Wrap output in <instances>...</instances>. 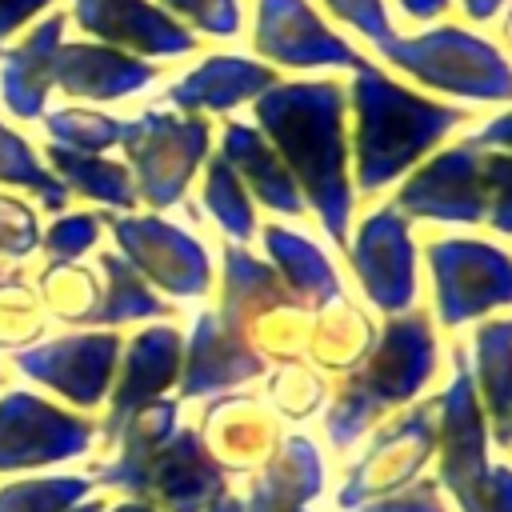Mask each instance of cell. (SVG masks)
Wrapping results in <instances>:
<instances>
[{
    "label": "cell",
    "mask_w": 512,
    "mask_h": 512,
    "mask_svg": "<svg viewBox=\"0 0 512 512\" xmlns=\"http://www.w3.org/2000/svg\"><path fill=\"white\" fill-rule=\"evenodd\" d=\"M256 120L272 136L296 188L308 192L332 240H344L352 188L344 176V104L336 84H272L256 96Z\"/></svg>",
    "instance_id": "6da1fadb"
},
{
    "label": "cell",
    "mask_w": 512,
    "mask_h": 512,
    "mask_svg": "<svg viewBox=\"0 0 512 512\" xmlns=\"http://www.w3.org/2000/svg\"><path fill=\"white\" fill-rule=\"evenodd\" d=\"M352 100H356V176L360 192H376L380 184L396 180L408 164H416L448 128L464 120V112L448 104H432L368 60L352 64Z\"/></svg>",
    "instance_id": "7a4b0ae2"
},
{
    "label": "cell",
    "mask_w": 512,
    "mask_h": 512,
    "mask_svg": "<svg viewBox=\"0 0 512 512\" xmlns=\"http://www.w3.org/2000/svg\"><path fill=\"white\" fill-rule=\"evenodd\" d=\"M432 360H436V344H432L428 316L412 312L404 320H392L380 332L368 364L352 376V384L340 392V400L328 412L332 444L336 448L352 444L380 408L416 396L420 384L432 376Z\"/></svg>",
    "instance_id": "3957f363"
},
{
    "label": "cell",
    "mask_w": 512,
    "mask_h": 512,
    "mask_svg": "<svg viewBox=\"0 0 512 512\" xmlns=\"http://www.w3.org/2000/svg\"><path fill=\"white\" fill-rule=\"evenodd\" d=\"M440 404V480L452 488L460 512H512V468L488 464V436L472 372L464 352H456L452 384Z\"/></svg>",
    "instance_id": "277c9868"
},
{
    "label": "cell",
    "mask_w": 512,
    "mask_h": 512,
    "mask_svg": "<svg viewBox=\"0 0 512 512\" xmlns=\"http://www.w3.org/2000/svg\"><path fill=\"white\" fill-rule=\"evenodd\" d=\"M396 68L432 84L440 92H456L468 100H512V68L508 60L480 36L464 28H432L424 36L400 40L392 36L380 48Z\"/></svg>",
    "instance_id": "5b68a950"
},
{
    "label": "cell",
    "mask_w": 512,
    "mask_h": 512,
    "mask_svg": "<svg viewBox=\"0 0 512 512\" xmlns=\"http://www.w3.org/2000/svg\"><path fill=\"white\" fill-rule=\"evenodd\" d=\"M120 140L140 176V192L148 196V204L168 208L184 192L188 176L208 152V124L164 116V112H144L140 120L124 124Z\"/></svg>",
    "instance_id": "8992f818"
},
{
    "label": "cell",
    "mask_w": 512,
    "mask_h": 512,
    "mask_svg": "<svg viewBox=\"0 0 512 512\" xmlns=\"http://www.w3.org/2000/svg\"><path fill=\"white\" fill-rule=\"evenodd\" d=\"M428 264L436 276L440 320L448 328L512 304V256L480 240H436L428 244Z\"/></svg>",
    "instance_id": "52a82bcc"
},
{
    "label": "cell",
    "mask_w": 512,
    "mask_h": 512,
    "mask_svg": "<svg viewBox=\"0 0 512 512\" xmlns=\"http://www.w3.org/2000/svg\"><path fill=\"white\" fill-rule=\"evenodd\" d=\"M480 156L484 148L476 140H464L456 148H444L432 164H424L404 188L400 208L424 220H456L476 224L484 220V184H480Z\"/></svg>",
    "instance_id": "ba28073f"
},
{
    "label": "cell",
    "mask_w": 512,
    "mask_h": 512,
    "mask_svg": "<svg viewBox=\"0 0 512 512\" xmlns=\"http://www.w3.org/2000/svg\"><path fill=\"white\" fill-rule=\"evenodd\" d=\"M88 448V424L32 392L0 400V468H36Z\"/></svg>",
    "instance_id": "9c48e42d"
},
{
    "label": "cell",
    "mask_w": 512,
    "mask_h": 512,
    "mask_svg": "<svg viewBox=\"0 0 512 512\" xmlns=\"http://www.w3.org/2000/svg\"><path fill=\"white\" fill-rule=\"evenodd\" d=\"M120 248L128 252L132 268L156 280L172 296H204L208 292V256L204 248L184 236L180 228L156 220V216H132L112 220Z\"/></svg>",
    "instance_id": "30bf717a"
},
{
    "label": "cell",
    "mask_w": 512,
    "mask_h": 512,
    "mask_svg": "<svg viewBox=\"0 0 512 512\" xmlns=\"http://www.w3.org/2000/svg\"><path fill=\"white\" fill-rule=\"evenodd\" d=\"M156 492L168 512H208L224 500V472L196 432H172L136 480V496Z\"/></svg>",
    "instance_id": "8fae6325"
},
{
    "label": "cell",
    "mask_w": 512,
    "mask_h": 512,
    "mask_svg": "<svg viewBox=\"0 0 512 512\" xmlns=\"http://www.w3.org/2000/svg\"><path fill=\"white\" fill-rule=\"evenodd\" d=\"M352 268L380 312H404L412 304V296H416L412 240H408V224L396 208H376L360 224L356 248H352Z\"/></svg>",
    "instance_id": "7c38bea8"
},
{
    "label": "cell",
    "mask_w": 512,
    "mask_h": 512,
    "mask_svg": "<svg viewBox=\"0 0 512 512\" xmlns=\"http://www.w3.org/2000/svg\"><path fill=\"white\" fill-rule=\"evenodd\" d=\"M436 444V432H432V408L420 404L416 412H408L396 428L380 432V440L368 448V456L356 464V472L348 476L344 492H340V508L352 512L360 504H368V496H380V492H392L400 484H408L424 456L432 452Z\"/></svg>",
    "instance_id": "4fadbf2b"
},
{
    "label": "cell",
    "mask_w": 512,
    "mask_h": 512,
    "mask_svg": "<svg viewBox=\"0 0 512 512\" xmlns=\"http://www.w3.org/2000/svg\"><path fill=\"white\" fill-rule=\"evenodd\" d=\"M256 48L288 68H316V64L352 68L360 60L336 32L324 28V20L304 0H260Z\"/></svg>",
    "instance_id": "5bb4252c"
},
{
    "label": "cell",
    "mask_w": 512,
    "mask_h": 512,
    "mask_svg": "<svg viewBox=\"0 0 512 512\" xmlns=\"http://www.w3.org/2000/svg\"><path fill=\"white\" fill-rule=\"evenodd\" d=\"M120 340L108 332H92V336H68L56 344H40L32 352H20L16 364L52 384L56 392H64L76 404H96L112 380V364H116Z\"/></svg>",
    "instance_id": "9a60e30c"
},
{
    "label": "cell",
    "mask_w": 512,
    "mask_h": 512,
    "mask_svg": "<svg viewBox=\"0 0 512 512\" xmlns=\"http://www.w3.org/2000/svg\"><path fill=\"white\" fill-rule=\"evenodd\" d=\"M76 24L108 44H124L148 56H180L192 48V32H184L172 16L144 0H72Z\"/></svg>",
    "instance_id": "2e32d148"
},
{
    "label": "cell",
    "mask_w": 512,
    "mask_h": 512,
    "mask_svg": "<svg viewBox=\"0 0 512 512\" xmlns=\"http://www.w3.org/2000/svg\"><path fill=\"white\" fill-rule=\"evenodd\" d=\"M260 368H264V360L244 344L240 324H232L216 312H204L196 320V332H192V344H188V368H184L180 392L184 396H204V392L240 384V380L256 376Z\"/></svg>",
    "instance_id": "e0dca14e"
},
{
    "label": "cell",
    "mask_w": 512,
    "mask_h": 512,
    "mask_svg": "<svg viewBox=\"0 0 512 512\" xmlns=\"http://www.w3.org/2000/svg\"><path fill=\"white\" fill-rule=\"evenodd\" d=\"M180 368V332L172 328H148L136 336V344L128 348V364H124V376L116 384V396H112V416L104 424L108 440H116L124 432V424L148 408L176 376Z\"/></svg>",
    "instance_id": "ac0fdd59"
},
{
    "label": "cell",
    "mask_w": 512,
    "mask_h": 512,
    "mask_svg": "<svg viewBox=\"0 0 512 512\" xmlns=\"http://www.w3.org/2000/svg\"><path fill=\"white\" fill-rule=\"evenodd\" d=\"M148 80H152V64L104 44H60L52 64V84L88 100H116L140 92Z\"/></svg>",
    "instance_id": "d6986e66"
},
{
    "label": "cell",
    "mask_w": 512,
    "mask_h": 512,
    "mask_svg": "<svg viewBox=\"0 0 512 512\" xmlns=\"http://www.w3.org/2000/svg\"><path fill=\"white\" fill-rule=\"evenodd\" d=\"M60 32H64V20L48 16L44 24L32 28V36L24 44H16L4 56L0 92L16 116H40L44 112V96L52 88V64L60 52Z\"/></svg>",
    "instance_id": "ffe728a7"
},
{
    "label": "cell",
    "mask_w": 512,
    "mask_h": 512,
    "mask_svg": "<svg viewBox=\"0 0 512 512\" xmlns=\"http://www.w3.org/2000/svg\"><path fill=\"white\" fill-rule=\"evenodd\" d=\"M224 160L236 176L248 180V188L272 208V212H284V216H300L304 212V200H300V188L292 180V172L284 168V160L264 144V136L256 128H244V124H228L224 128Z\"/></svg>",
    "instance_id": "44dd1931"
},
{
    "label": "cell",
    "mask_w": 512,
    "mask_h": 512,
    "mask_svg": "<svg viewBox=\"0 0 512 512\" xmlns=\"http://www.w3.org/2000/svg\"><path fill=\"white\" fill-rule=\"evenodd\" d=\"M272 68L240 56H212L196 72H188L180 84L168 88V100L180 108H232L248 96H260L272 88Z\"/></svg>",
    "instance_id": "7402d4cb"
},
{
    "label": "cell",
    "mask_w": 512,
    "mask_h": 512,
    "mask_svg": "<svg viewBox=\"0 0 512 512\" xmlns=\"http://www.w3.org/2000/svg\"><path fill=\"white\" fill-rule=\"evenodd\" d=\"M324 488L320 456L304 436H288L268 460L264 476L252 488L244 512H304V504Z\"/></svg>",
    "instance_id": "603a6c76"
},
{
    "label": "cell",
    "mask_w": 512,
    "mask_h": 512,
    "mask_svg": "<svg viewBox=\"0 0 512 512\" xmlns=\"http://www.w3.org/2000/svg\"><path fill=\"white\" fill-rule=\"evenodd\" d=\"M264 244H268L272 260L280 264L292 296H300L312 308H320V304L340 296L332 264L324 260V252L308 236H296V232H284V228H264Z\"/></svg>",
    "instance_id": "cb8c5ba5"
},
{
    "label": "cell",
    "mask_w": 512,
    "mask_h": 512,
    "mask_svg": "<svg viewBox=\"0 0 512 512\" xmlns=\"http://www.w3.org/2000/svg\"><path fill=\"white\" fill-rule=\"evenodd\" d=\"M476 376L496 440L512 444V320H492L476 332Z\"/></svg>",
    "instance_id": "d4e9b609"
},
{
    "label": "cell",
    "mask_w": 512,
    "mask_h": 512,
    "mask_svg": "<svg viewBox=\"0 0 512 512\" xmlns=\"http://www.w3.org/2000/svg\"><path fill=\"white\" fill-rule=\"evenodd\" d=\"M284 304H292V292L276 280L272 268H264L244 248L224 252V312H220L224 320L240 324L244 316H260V312L284 308Z\"/></svg>",
    "instance_id": "484cf974"
},
{
    "label": "cell",
    "mask_w": 512,
    "mask_h": 512,
    "mask_svg": "<svg viewBox=\"0 0 512 512\" xmlns=\"http://www.w3.org/2000/svg\"><path fill=\"white\" fill-rule=\"evenodd\" d=\"M48 156L60 168L64 188H76V192H84L92 200H104V204H116V208L136 204V188H132L128 172L120 164H108V160L88 156V152H68V148H56V144H52Z\"/></svg>",
    "instance_id": "4316f807"
},
{
    "label": "cell",
    "mask_w": 512,
    "mask_h": 512,
    "mask_svg": "<svg viewBox=\"0 0 512 512\" xmlns=\"http://www.w3.org/2000/svg\"><path fill=\"white\" fill-rule=\"evenodd\" d=\"M104 272H108V296L100 308L88 312V320H104V324H124V320H140V316H160L164 304L144 288L140 272L120 260V256H104Z\"/></svg>",
    "instance_id": "83f0119b"
},
{
    "label": "cell",
    "mask_w": 512,
    "mask_h": 512,
    "mask_svg": "<svg viewBox=\"0 0 512 512\" xmlns=\"http://www.w3.org/2000/svg\"><path fill=\"white\" fill-rule=\"evenodd\" d=\"M204 204L208 212L220 220V228L232 236V240H248L256 220H252V208H248V196L240 188V176L228 168V160H212L208 164V180H204Z\"/></svg>",
    "instance_id": "f1b7e54d"
},
{
    "label": "cell",
    "mask_w": 512,
    "mask_h": 512,
    "mask_svg": "<svg viewBox=\"0 0 512 512\" xmlns=\"http://www.w3.org/2000/svg\"><path fill=\"white\" fill-rule=\"evenodd\" d=\"M124 124L112 120V116H100V112H84V108H60L48 116V136L60 140L56 148H68V152H104L120 140Z\"/></svg>",
    "instance_id": "f546056e"
},
{
    "label": "cell",
    "mask_w": 512,
    "mask_h": 512,
    "mask_svg": "<svg viewBox=\"0 0 512 512\" xmlns=\"http://www.w3.org/2000/svg\"><path fill=\"white\" fill-rule=\"evenodd\" d=\"M88 492V480L80 476H52V480H28L0 492V512H68Z\"/></svg>",
    "instance_id": "4dcf8cb0"
},
{
    "label": "cell",
    "mask_w": 512,
    "mask_h": 512,
    "mask_svg": "<svg viewBox=\"0 0 512 512\" xmlns=\"http://www.w3.org/2000/svg\"><path fill=\"white\" fill-rule=\"evenodd\" d=\"M0 180L36 188L52 208H64V200H68V188H64L56 176H48V172L36 164V156L28 152V144L16 140V136L4 132V128H0Z\"/></svg>",
    "instance_id": "1f68e13d"
},
{
    "label": "cell",
    "mask_w": 512,
    "mask_h": 512,
    "mask_svg": "<svg viewBox=\"0 0 512 512\" xmlns=\"http://www.w3.org/2000/svg\"><path fill=\"white\" fill-rule=\"evenodd\" d=\"M480 184H484V216L496 232H512V152L480 156Z\"/></svg>",
    "instance_id": "d6a6232c"
},
{
    "label": "cell",
    "mask_w": 512,
    "mask_h": 512,
    "mask_svg": "<svg viewBox=\"0 0 512 512\" xmlns=\"http://www.w3.org/2000/svg\"><path fill=\"white\" fill-rule=\"evenodd\" d=\"M164 4L180 16H188L200 32H212V36H236L240 32L236 0H164Z\"/></svg>",
    "instance_id": "836d02e7"
},
{
    "label": "cell",
    "mask_w": 512,
    "mask_h": 512,
    "mask_svg": "<svg viewBox=\"0 0 512 512\" xmlns=\"http://www.w3.org/2000/svg\"><path fill=\"white\" fill-rule=\"evenodd\" d=\"M344 24H352V28H360L368 40H376L380 48L396 36L392 28H388V16H384V0H324Z\"/></svg>",
    "instance_id": "e575fe53"
},
{
    "label": "cell",
    "mask_w": 512,
    "mask_h": 512,
    "mask_svg": "<svg viewBox=\"0 0 512 512\" xmlns=\"http://www.w3.org/2000/svg\"><path fill=\"white\" fill-rule=\"evenodd\" d=\"M92 240H96V216H64L44 236L48 252L52 256H64V260L68 256H80L84 248H92Z\"/></svg>",
    "instance_id": "d590c367"
},
{
    "label": "cell",
    "mask_w": 512,
    "mask_h": 512,
    "mask_svg": "<svg viewBox=\"0 0 512 512\" xmlns=\"http://www.w3.org/2000/svg\"><path fill=\"white\" fill-rule=\"evenodd\" d=\"M356 512H444V504L436 500L432 480H420V484H412L408 492H400V496H380V500H372V504H360Z\"/></svg>",
    "instance_id": "8d00e7d4"
},
{
    "label": "cell",
    "mask_w": 512,
    "mask_h": 512,
    "mask_svg": "<svg viewBox=\"0 0 512 512\" xmlns=\"http://www.w3.org/2000/svg\"><path fill=\"white\" fill-rule=\"evenodd\" d=\"M48 0H0V40L8 32H16L32 12H40Z\"/></svg>",
    "instance_id": "74e56055"
},
{
    "label": "cell",
    "mask_w": 512,
    "mask_h": 512,
    "mask_svg": "<svg viewBox=\"0 0 512 512\" xmlns=\"http://www.w3.org/2000/svg\"><path fill=\"white\" fill-rule=\"evenodd\" d=\"M468 140H476L480 148H508V152H512V112L500 116V120H492L488 128H480V132L468 136Z\"/></svg>",
    "instance_id": "f35d334b"
},
{
    "label": "cell",
    "mask_w": 512,
    "mask_h": 512,
    "mask_svg": "<svg viewBox=\"0 0 512 512\" xmlns=\"http://www.w3.org/2000/svg\"><path fill=\"white\" fill-rule=\"evenodd\" d=\"M400 8H404L412 20H436V16L448 8V0H400Z\"/></svg>",
    "instance_id": "ab89813d"
},
{
    "label": "cell",
    "mask_w": 512,
    "mask_h": 512,
    "mask_svg": "<svg viewBox=\"0 0 512 512\" xmlns=\"http://www.w3.org/2000/svg\"><path fill=\"white\" fill-rule=\"evenodd\" d=\"M500 4H504V0H464V12H468L472 20H488Z\"/></svg>",
    "instance_id": "60d3db41"
},
{
    "label": "cell",
    "mask_w": 512,
    "mask_h": 512,
    "mask_svg": "<svg viewBox=\"0 0 512 512\" xmlns=\"http://www.w3.org/2000/svg\"><path fill=\"white\" fill-rule=\"evenodd\" d=\"M208 512H244V504H240L236 496H224V500H220L216 508H208Z\"/></svg>",
    "instance_id": "b9f144b4"
},
{
    "label": "cell",
    "mask_w": 512,
    "mask_h": 512,
    "mask_svg": "<svg viewBox=\"0 0 512 512\" xmlns=\"http://www.w3.org/2000/svg\"><path fill=\"white\" fill-rule=\"evenodd\" d=\"M116 512H152V508H148V504H120Z\"/></svg>",
    "instance_id": "7bdbcfd3"
},
{
    "label": "cell",
    "mask_w": 512,
    "mask_h": 512,
    "mask_svg": "<svg viewBox=\"0 0 512 512\" xmlns=\"http://www.w3.org/2000/svg\"><path fill=\"white\" fill-rule=\"evenodd\" d=\"M72 512H100V504H80V508H72Z\"/></svg>",
    "instance_id": "ee69618b"
},
{
    "label": "cell",
    "mask_w": 512,
    "mask_h": 512,
    "mask_svg": "<svg viewBox=\"0 0 512 512\" xmlns=\"http://www.w3.org/2000/svg\"><path fill=\"white\" fill-rule=\"evenodd\" d=\"M508 40H512V20H508Z\"/></svg>",
    "instance_id": "f6af8a7d"
}]
</instances>
